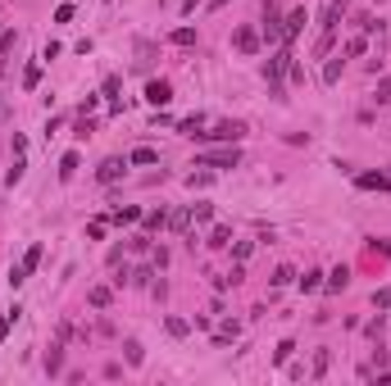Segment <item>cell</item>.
<instances>
[{
    "label": "cell",
    "mask_w": 391,
    "mask_h": 386,
    "mask_svg": "<svg viewBox=\"0 0 391 386\" xmlns=\"http://www.w3.org/2000/svg\"><path fill=\"white\" fill-rule=\"evenodd\" d=\"M87 300H91V305H96V309H105V305H110V300H114V295H110V286H96V291H91V295H87Z\"/></svg>",
    "instance_id": "26"
},
{
    "label": "cell",
    "mask_w": 391,
    "mask_h": 386,
    "mask_svg": "<svg viewBox=\"0 0 391 386\" xmlns=\"http://www.w3.org/2000/svg\"><path fill=\"white\" fill-rule=\"evenodd\" d=\"M364 36H350V41H346V60H355V55H364Z\"/></svg>",
    "instance_id": "28"
},
{
    "label": "cell",
    "mask_w": 391,
    "mask_h": 386,
    "mask_svg": "<svg viewBox=\"0 0 391 386\" xmlns=\"http://www.w3.org/2000/svg\"><path fill=\"white\" fill-rule=\"evenodd\" d=\"M319 277H323V273H319V268H310V273H305V277H300V291H319V286H323V282H319Z\"/></svg>",
    "instance_id": "25"
},
{
    "label": "cell",
    "mask_w": 391,
    "mask_h": 386,
    "mask_svg": "<svg viewBox=\"0 0 391 386\" xmlns=\"http://www.w3.org/2000/svg\"><path fill=\"white\" fill-rule=\"evenodd\" d=\"M168 227H173V232H187V227H192V205L178 209V214H168Z\"/></svg>",
    "instance_id": "15"
},
{
    "label": "cell",
    "mask_w": 391,
    "mask_h": 386,
    "mask_svg": "<svg viewBox=\"0 0 391 386\" xmlns=\"http://www.w3.org/2000/svg\"><path fill=\"white\" fill-rule=\"evenodd\" d=\"M187 187H192V191H196V187H209V173H192V178H187Z\"/></svg>",
    "instance_id": "38"
},
{
    "label": "cell",
    "mask_w": 391,
    "mask_h": 386,
    "mask_svg": "<svg viewBox=\"0 0 391 386\" xmlns=\"http://www.w3.org/2000/svg\"><path fill=\"white\" fill-rule=\"evenodd\" d=\"M323 286H328V291H346V286H350V268H346V264H341V268H332Z\"/></svg>",
    "instance_id": "12"
},
{
    "label": "cell",
    "mask_w": 391,
    "mask_h": 386,
    "mask_svg": "<svg viewBox=\"0 0 391 386\" xmlns=\"http://www.w3.org/2000/svg\"><path fill=\"white\" fill-rule=\"evenodd\" d=\"M383 327H387V323H383V314H378L373 323H369V336H373V341H383Z\"/></svg>",
    "instance_id": "36"
},
{
    "label": "cell",
    "mask_w": 391,
    "mask_h": 386,
    "mask_svg": "<svg viewBox=\"0 0 391 386\" xmlns=\"http://www.w3.org/2000/svg\"><path fill=\"white\" fill-rule=\"evenodd\" d=\"M146 100L155 105V109H164V105L173 100V86H168L164 77H155V82H146Z\"/></svg>",
    "instance_id": "7"
},
{
    "label": "cell",
    "mask_w": 391,
    "mask_h": 386,
    "mask_svg": "<svg viewBox=\"0 0 391 386\" xmlns=\"http://www.w3.org/2000/svg\"><path fill=\"white\" fill-rule=\"evenodd\" d=\"M23 168H27V141L14 137V159H9V173H5L9 187H18V182H23Z\"/></svg>",
    "instance_id": "4"
},
{
    "label": "cell",
    "mask_w": 391,
    "mask_h": 386,
    "mask_svg": "<svg viewBox=\"0 0 391 386\" xmlns=\"http://www.w3.org/2000/svg\"><path fill=\"white\" fill-rule=\"evenodd\" d=\"M378 382H391V368H383V373H378Z\"/></svg>",
    "instance_id": "41"
},
{
    "label": "cell",
    "mask_w": 391,
    "mask_h": 386,
    "mask_svg": "<svg viewBox=\"0 0 391 386\" xmlns=\"http://www.w3.org/2000/svg\"><path fill=\"white\" fill-rule=\"evenodd\" d=\"M196 5L200 0H183V14H196Z\"/></svg>",
    "instance_id": "40"
},
{
    "label": "cell",
    "mask_w": 391,
    "mask_h": 386,
    "mask_svg": "<svg viewBox=\"0 0 391 386\" xmlns=\"http://www.w3.org/2000/svg\"><path fill=\"white\" fill-rule=\"evenodd\" d=\"M192 218H196V223H209V218H214V209H209V205H192Z\"/></svg>",
    "instance_id": "33"
},
{
    "label": "cell",
    "mask_w": 391,
    "mask_h": 386,
    "mask_svg": "<svg viewBox=\"0 0 391 386\" xmlns=\"http://www.w3.org/2000/svg\"><path fill=\"white\" fill-rule=\"evenodd\" d=\"M355 23H359V27H364V32H378V18H373V14H359V18H355Z\"/></svg>",
    "instance_id": "37"
},
{
    "label": "cell",
    "mask_w": 391,
    "mask_h": 386,
    "mask_svg": "<svg viewBox=\"0 0 391 386\" xmlns=\"http://www.w3.org/2000/svg\"><path fill=\"white\" fill-rule=\"evenodd\" d=\"M123 354H128V364L137 368L141 359H146V350H141V341H123Z\"/></svg>",
    "instance_id": "20"
},
{
    "label": "cell",
    "mask_w": 391,
    "mask_h": 386,
    "mask_svg": "<svg viewBox=\"0 0 391 386\" xmlns=\"http://www.w3.org/2000/svg\"><path fill=\"white\" fill-rule=\"evenodd\" d=\"M291 350H296V345H291V341H282L278 350H273V359H278V364H287V359H291Z\"/></svg>",
    "instance_id": "35"
},
{
    "label": "cell",
    "mask_w": 391,
    "mask_h": 386,
    "mask_svg": "<svg viewBox=\"0 0 391 386\" xmlns=\"http://www.w3.org/2000/svg\"><path fill=\"white\" fill-rule=\"evenodd\" d=\"M18 314H23V309H9L5 318H0V341H5L9 332H14V323H18Z\"/></svg>",
    "instance_id": "22"
},
{
    "label": "cell",
    "mask_w": 391,
    "mask_h": 386,
    "mask_svg": "<svg viewBox=\"0 0 391 386\" xmlns=\"http://www.w3.org/2000/svg\"><path fill=\"white\" fill-rule=\"evenodd\" d=\"M141 223H146V232H159V227H168V214H164V209H150Z\"/></svg>",
    "instance_id": "17"
},
{
    "label": "cell",
    "mask_w": 391,
    "mask_h": 386,
    "mask_svg": "<svg viewBox=\"0 0 391 386\" xmlns=\"http://www.w3.org/2000/svg\"><path fill=\"white\" fill-rule=\"evenodd\" d=\"M155 159H159V150H150V146H137L128 154V164H155Z\"/></svg>",
    "instance_id": "18"
},
{
    "label": "cell",
    "mask_w": 391,
    "mask_h": 386,
    "mask_svg": "<svg viewBox=\"0 0 391 386\" xmlns=\"http://www.w3.org/2000/svg\"><path fill=\"white\" fill-rule=\"evenodd\" d=\"M137 218H141V209H137V205H128V209H114L110 223H137Z\"/></svg>",
    "instance_id": "19"
},
{
    "label": "cell",
    "mask_w": 391,
    "mask_h": 386,
    "mask_svg": "<svg viewBox=\"0 0 391 386\" xmlns=\"http://www.w3.org/2000/svg\"><path fill=\"white\" fill-rule=\"evenodd\" d=\"M246 137V123L241 119H223V123H214V132H200L196 141H241Z\"/></svg>",
    "instance_id": "2"
},
{
    "label": "cell",
    "mask_w": 391,
    "mask_h": 386,
    "mask_svg": "<svg viewBox=\"0 0 391 386\" xmlns=\"http://www.w3.org/2000/svg\"><path fill=\"white\" fill-rule=\"evenodd\" d=\"M46 373H51V378H60V373H64V350H60V345L46 350Z\"/></svg>",
    "instance_id": "13"
},
{
    "label": "cell",
    "mask_w": 391,
    "mask_h": 386,
    "mask_svg": "<svg viewBox=\"0 0 391 386\" xmlns=\"http://www.w3.org/2000/svg\"><path fill=\"white\" fill-rule=\"evenodd\" d=\"M87 237H91V241H100V237H105V218H96V223L87 227Z\"/></svg>",
    "instance_id": "39"
},
{
    "label": "cell",
    "mask_w": 391,
    "mask_h": 386,
    "mask_svg": "<svg viewBox=\"0 0 391 386\" xmlns=\"http://www.w3.org/2000/svg\"><path fill=\"white\" fill-rule=\"evenodd\" d=\"M264 41H282V5L278 0L264 5Z\"/></svg>",
    "instance_id": "5"
},
{
    "label": "cell",
    "mask_w": 391,
    "mask_h": 386,
    "mask_svg": "<svg viewBox=\"0 0 391 386\" xmlns=\"http://www.w3.org/2000/svg\"><path fill=\"white\" fill-rule=\"evenodd\" d=\"M300 27H305V9H291L287 18H282V41H296V36H300Z\"/></svg>",
    "instance_id": "9"
},
{
    "label": "cell",
    "mask_w": 391,
    "mask_h": 386,
    "mask_svg": "<svg viewBox=\"0 0 391 386\" xmlns=\"http://www.w3.org/2000/svg\"><path fill=\"white\" fill-rule=\"evenodd\" d=\"M37 82H41V64H27V73H23V86H27V91H32Z\"/></svg>",
    "instance_id": "29"
},
{
    "label": "cell",
    "mask_w": 391,
    "mask_h": 386,
    "mask_svg": "<svg viewBox=\"0 0 391 386\" xmlns=\"http://www.w3.org/2000/svg\"><path fill=\"white\" fill-rule=\"evenodd\" d=\"M78 164H82V159H78V150H69V154H64V159H60V178H64V182H73V173H78Z\"/></svg>",
    "instance_id": "14"
},
{
    "label": "cell",
    "mask_w": 391,
    "mask_h": 386,
    "mask_svg": "<svg viewBox=\"0 0 391 386\" xmlns=\"http://www.w3.org/2000/svg\"><path fill=\"white\" fill-rule=\"evenodd\" d=\"M18 46V32H0V55H9Z\"/></svg>",
    "instance_id": "31"
},
{
    "label": "cell",
    "mask_w": 391,
    "mask_h": 386,
    "mask_svg": "<svg viewBox=\"0 0 391 386\" xmlns=\"http://www.w3.org/2000/svg\"><path fill=\"white\" fill-rule=\"evenodd\" d=\"M341 69H346V60H341V55H332V60H328V69H323V82H337V77H341Z\"/></svg>",
    "instance_id": "16"
},
{
    "label": "cell",
    "mask_w": 391,
    "mask_h": 386,
    "mask_svg": "<svg viewBox=\"0 0 391 386\" xmlns=\"http://www.w3.org/2000/svg\"><path fill=\"white\" fill-rule=\"evenodd\" d=\"M123 173H128V159H119V154H114V159H105L100 168H96V182H100V187H110V182H119Z\"/></svg>",
    "instance_id": "6"
},
{
    "label": "cell",
    "mask_w": 391,
    "mask_h": 386,
    "mask_svg": "<svg viewBox=\"0 0 391 386\" xmlns=\"http://www.w3.org/2000/svg\"><path fill=\"white\" fill-rule=\"evenodd\" d=\"M328 359H332V354L319 350V359H314V378H323V373H328Z\"/></svg>",
    "instance_id": "34"
},
{
    "label": "cell",
    "mask_w": 391,
    "mask_h": 386,
    "mask_svg": "<svg viewBox=\"0 0 391 386\" xmlns=\"http://www.w3.org/2000/svg\"><path fill=\"white\" fill-rule=\"evenodd\" d=\"M37 264H41V246H27V255H23V259H18V264H14V268H9V282H14V286H23V282H27V277H32V273H37Z\"/></svg>",
    "instance_id": "3"
},
{
    "label": "cell",
    "mask_w": 391,
    "mask_h": 386,
    "mask_svg": "<svg viewBox=\"0 0 391 386\" xmlns=\"http://www.w3.org/2000/svg\"><path fill=\"white\" fill-rule=\"evenodd\" d=\"M168 41H173V46H196V27H178Z\"/></svg>",
    "instance_id": "21"
},
{
    "label": "cell",
    "mask_w": 391,
    "mask_h": 386,
    "mask_svg": "<svg viewBox=\"0 0 391 386\" xmlns=\"http://www.w3.org/2000/svg\"><path fill=\"white\" fill-rule=\"evenodd\" d=\"M355 187L359 191H391V178H387V173H359Z\"/></svg>",
    "instance_id": "10"
},
{
    "label": "cell",
    "mask_w": 391,
    "mask_h": 386,
    "mask_svg": "<svg viewBox=\"0 0 391 386\" xmlns=\"http://www.w3.org/2000/svg\"><path fill=\"white\" fill-rule=\"evenodd\" d=\"M341 18H346V0H332V5H328V14H323V32H337V27H341Z\"/></svg>",
    "instance_id": "11"
},
{
    "label": "cell",
    "mask_w": 391,
    "mask_h": 386,
    "mask_svg": "<svg viewBox=\"0 0 391 386\" xmlns=\"http://www.w3.org/2000/svg\"><path fill=\"white\" fill-rule=\"evenodd\" d=\"M232 46H237L241 55H255V51H260V36H255V27H237V32H232Z\"/></svg>",
    "instance_id": "8"
},
{
    "label": "cell",
    "mask_w": 391,
    "mask_h": 386,
    "mask_svg": "<svg viewBox=\"0 0 391 386\" xmlns=\"http://www.w3.org/2000/svg\"><path fill=\"white\" fill-rule=\"evenodd\" d=\"M237 164H241L237 141H227L223 150H205V154H200V168H237Z\"/></svg>",
    "instance_id": "1"
},
{
    "label": "cell",
    "mask_w": 391,
    "mask_h": 386,
    "mask_svg": "<svg viewBox=\"0 0 391 386\" xmlns=\"http://www.w3.org/2000/svg\"><path fill=\"white\" fill-rule=\"evenodd\" d=\"M91 132H96V123H91V119H87V114H82V119H78V128H73V137H82V141H87V137H91Z\"/></svg>",
    "instance_id": "27"
},
{
    "label": "cell",
    "mask_w": 391,
    "mask_h": 386,
    "mask_svg": "<svg viewBox=\"0 0 391 386\" xmlns=\"http://www.w3.org/2000/svg\"><path fill=\"white\" fill-rule=\"evenodd\" d=\"M251 250H255V241H237V246H232V255H237V264H241V259H251Z\"/></svg>",
    "instance_id": "30"
},
{
    "label": "cell",
    "mask_w": 391,
    "mask_h": 386,
    "mask_svg": "<svg viewBox=\"0 0 391 386\" xmlns=\"http://www.w3.org/2000/svg\"><path fill=\"white\" fill-rule=\"evenodd\" d=\"M373 309H391V286H383V291H373Z\"/></svg>",
    "instance_id": "32"
},
{
    "label": "cell",
    "mask_w": 391,
    "mask_h": 386,
    "mask_svg": "<svg viewBox=\"0 0 391 386\" xmlns=\"http://www.w3.org/2000/svg\"><path fill=\"white\" fill-rule=\"evenodd\" d=\"M373 100L378 105H391V77H383V82L373 86Z\"/></svg>",
    "instance_id": "23"
},
{
    "label": "cell",
    "mask_w": 391,
    "mask_h": 386,
    "mask_svg": "<svg viewBox=\"0 0 391 386\" xmlns=\"http://www.w3.org/2000/svg\"><path fill=\"white\" fill-rule=\"evenodd\" d=\"M209 246H214V250L232 246V232H227V227H214V237H209Z\"/></svg>",
    "instance_id": "24"
},
{
    "label": "cell",
    "mask_w": 391,
    "mask_h": 386,
    "mask_svg": "<svg viewBox=\"0 0 391 386\" xmlns=\"http://www.w3.org/2000/svg\"><path fill=\"white\" fill-rule=\"evenodd\" d=\"M227 5V0H209V9H223Z\"/></svg>",
    "instance_id": "42"
}]
</instances>
